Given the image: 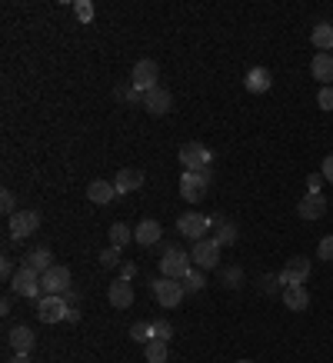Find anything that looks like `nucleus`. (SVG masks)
<instances>
[{"label":"nucleus","instance_id":"11","mask_svg":"<svg viewBox=\"0 0 333 363\" xmlns=\"http://www.w3.org/2000/svg\"><path fill=\"white\" fill-rule=\"evenodd\" d=\"M180 164L183 170H203V167H210V150L197 140H190V144L180 147Z\"/></svg>","mask_w":333,"mask_h":363},{"label":"nucleus","instance_id":"45","mask_svg":"<svg viewBox=\"0 0 333 363\" xmlns=\"http://www.w3.org/2000/svg\"><path fill=\"white\" fill-rule=\"evenodd\" d=\"M237 363H254V360H237Z\"/></svg>","mask_w":333,"mask_h":363},{"label":"nucleus","instance_id":"18","mask_svg":"<svg viewBox=\"0 0 333 363\" xmlns=\"http://www.w3.org/2000/svg\"><path fill=\"white\" fill-rule=\"evenodd\" d=\"M270 84H273V77L267 67H250V70H247V91L250 93H267Z\"/></svg>","mask_w":333,"mask_h":363},{"label":"nucleus","instance_id":"42","mask_svg":"<svg viewBox=\"0 0 333 363\" xmlns=\"http://www.w3.org/2000/svg\"><path fill=\"white\" fill-rule=\"evenodd\" d=\"M134 273H137V267H134V263H123V267H121V280H130Z\"/></svg>","mask_w":333,"mask_h":363},{"label":"nucleus","instance_id":"40","mask_svg":"<svg viewBox=\"0 0 333 363\" xmlns=\"http://www.w3.org/2000/svg\"><path fill=\"white\" fill-rule=\"evenodd\" d=\"M14 263H10V260L3 257V263H0V277H3V280H14Z\"/></svg>","mask_w":333,"mask_h":363},{"label":"nucleus","instance_id":"29","mask_svg":"<svg viewBox=\"0 0 333 363\" xmlns=\"http://www.w3.org/2000/svg\"><path fill=\"white\" fill-rule=\"evenodd\" d=\"M150 330H153V340H170L173 337V323L170 320H150Z\"/></svg>","mask_w":333,"mask_h":363},{"label":"nucleus","instance_id":"22","mask_svg":"<svg viewBox=\"0 0 333 363\" xmlns=\"http://www.w3.org/2000/svg\"><path fill=\"white\" fill-rule=\"evenodd\" d=\"M310 40H313V47H320V54H330L333 50V24L330 20H320L317 27H313V33H310Z\"/></svg>","mask_w":333,"mask_h":363},{"label":"nucleus","instance_id":"8","mask_svg":"<svg viewBox=\"0 0 333 363\" xmlns=\"http://www.w3.org/2000/svg\"><path fill=\"white\" fill-rule=\"evenodd\" d=\"M67 300L63 297H40L37 300V320L40 323H61V320H67Z\"/></svg>","mask_w":333,"mask_h":363},{"label":"nucleus","instance_id":"17","mask_svg":"<svg viewBox=\"0 0 333 363\" xmlns=\"http://www.w3.org/2000/svg\"><path fill=\"white\" fill-rule=\"evenodd\" d=\"M110 303L117 307V310H130V303H134V287H130V280H117V284H110Z\"/></svg>","mask_w":333,"mask_h":363},{"label":"nucleus","instance_id":"6","mask_svg":"<svg viewBox=\"0 0 333 363\" xmlns=\"http://www.w3.org/2000/svg\"><path fill=\"white\" fill-rule=\"evenodd\" d=\"M70 287H74V284H70V270L61 267V263H54V267L40 277V290H44V297H61L63 290H70Z\"/></svg>","mask_w":333,"mask_h":363},{"label":"nucleus","instance_id":"23","mask_svg":"<svg viewBox=\"0 0 333 363\" xmlns=\"http://www.w3.org/2000/svg\"><path fill=\"white\" fill-rule=\"evenodd\" d=\"M24 267H31L33 273H40V277H44V273L54 267V263H50V250H47V247H40V250H31V254H27V260H24Z\"/></svg>","mask_w":333,"mask_h":363},{"label":"nucleus","instance_id":"41","mask_svg":"<svg viewBox=\"0 0 333 363\" xmlns=\"http://www.w3.org/2000/svg\"><path fill=\"white\" fill-rule=\"evenodd\" d=\"M323 180H330L333 183V153L323 160Z\"/></svg>","mask_w":333,"mask_h":363},{"label":"nucleus","instance_id":"3","mask_svg":"<svg viewBox=\"0 0 333 363\" xmlns=\"http://www.w3.org/2000/svg\"><path fill=\"white\" fill-rule=\"evenodd\" d=\"M210 217L207 213H197V210H190V213H180L177 217V230H180V237H187V240H207V230H210Z\"/></svg>","mask_w":333,"mask_h":363},{"label":"nucleus","instance_id":"1","mask_svg":"<svg viewBox=\"0 0 333 363\" xmlns=\"http://www.w3.org/2000/svg\"><path fill=\"white\" fill-rule=\"evenodd\" d=\"M207 187H210V167H203V170H187L180 177V197L187 203H200L203 194H207Z\"/></svg>","mask_w":333,"mask_h":363},{"label":"nucleus","instance_id":"39","mask_svg":"<svg viewBox=\"0 0 333 363\" xmlns=\"http://www.w3.org/2000/svg\"><path fill=\"white\" fill-rule=\"evenodd\" d=\"M320 183H323V173H310V177H307V187H310V194H320Z\"/></svg>","mask_w":333,"mask_h":363},{"label":"nucleus","instance_id":"9","mask_svg":"<svg viewBox=\"0 0 333 363\" xmlns=\"http://www.w3.org/2000/svg\"><path fill=\"white\" fill-rule=\"evenodd\" d=\"M157 63L153 61H137L134 63V74H130V87L140 93H150L153 87H157Z\"/></svg>","mask_w":333,"mask_h":363},{"label":"nucleus","instance_id":"37","mask_svg":"<svg viewBox=\"0 0 333 363\" xmlns=\"http://www.w3.org/2000/svg\"><path fill=\"white\" fill-rule=\"evenodd\" d=\"M317 257H320V260H333V237H323V240H320Z\"/></svg>","mask_w":333,"mask_h":363},{"label":"nucleus","instance_id":"24","mask_svg":"<svg viewBox=\"0 0 333 363\" xmlns=\"http://www.w3.org/2000/svg\"><path fill=\"white\" fill-rule=\"evenodd\" d=\"M310 70H313V77H317V80L330 84V80H333V54H317V57H313V63H310Z\"/></svg>","mask_w":333,"mask_h":363},{"label":"nucleus","instance_id":"43","mask_svg":"<svg viewBox=\"0 0 333 363\" xmlns=\"http://www.w3.org/2000/svg\"><path fill=\"white\" fill-rule=\"evenodd\" d=\"M67 320H70V323H77V320H80V310H77V307H70V310H67Z\"/></svg>","mask_w":333,"mask_h":363},{"label":"nucleus","instance_id":"21","mask_svg":"<svg viewBox=\"0 0 333 363\" xmlns=\"http://www.w3.org/2000/svg\"><path fill=\"white\" fill-rule=\"evenodd\" d=\"M160 224L157 220H144V224H137L134 227V240L140 243V247H153V243L160 240Z\"/></svg>","mask_w":333,"mask_h":363},{"label":"nucleus","instance_id":"26","mask_svg":"<svg viewBox=\"0 0 333 363\" xmlns=\"http://www.w3.org/2000/svg\"><path fill=\"white\" fill-rule=\"evenodd\" d=\"M170 350H166V340H150L147 343V363H166Z\"/></svg>","mask_w":333,"mask_h":363},{"label":"nucleus","instance_id":"4","mask_svg":"<svg viewBox=\"0 0 333 363\" xmlns=\"http://www.w3.org/2000/svg\"><path fill=\"white\" fill-rule=\"evenodd\" d=\"M220 250H224V247L213 240V237H207V240L194 243L190 260H194V267H197V270H217V267H220Z\"/></svg>","mask_w":333,"mask_h":363},{"label":"nucleus","instance_id":"30","mask_svg":"<svg viewBox=\"0 0 333 363\" xmlns=\"http://www.w3.org/2000/svg\"><path fill=\"white\" fill-rule=\"evenodd\" d=\"M213 240L220 243V247H230V243L237 240V227L233 224H224V227H217V237Z\"/></svg>","mask_w":333,"mask_h":363},{"label":"nucleus","instance_id":"25","mask_svg":"<svg viewBox=\"0 0 333 363\" xmlns=\"http://www.w3.org/2000/svg\"><path fill=\"white\" fill-rule=\"evenodd\" d=\"M107 237H110V247H117V250H123L127 243L134 240V230L127 227V224H114V227L107 230Z\"/></svg>","mask_w":333,"mask_h":363},{"label":"nucleus","instance_id":"34","mask_svg":"<svg viewBox=\"0 0 333 363\" xmlns=\"http://www.w3.org/2000/svg\"><path fill=\"white\" fill-rule=\"evenodd\" d=\"M0 210L7 213V217H14V213H17V197L10 194V190H3V194H0Z\"/></svg>","mask_w":333,"mask_h":363},{"label":"nucleus","instance_id":"38","mask_svg":"<svg viewBox=\"0 0 333 363\" xmlns=\"http://www.w3.org/2000/svg\"><path fill=\"white\" fill-rule=\"evenodd\" d=\"M277 284H280V273L273 277V273H267L263 280H260V287H263V293H277Z\"/></svg>","mask_w":333,"mask_h":363},{"label":"nucleus","instance_id":"14","mask_svg":"<svg viewBox=\"0 0 333 363\" xmlns=\"http://www.w3.org/2000/svg\"><path fill=\"white\" fill-rule=\"evenodd\" d=\"M144 107L150 110L153 117H164L166 110L173 107V97H170V91H164V87H153L150 93H144Z\"/></svg>","mask_w":333,"mask_h":363},{"label":"nucleus","instance_id":"16","mask_svg":"<svg viewBox=\"0 0 333 363\" xmlns=\"http://www.w3.org/2000/svg\"><path fill=\"white\" fill-rule=\"evenodd\" d=\"M114 187H117V194H121V197H127V194H134V190L144 187V173L134 170V167H130V170H121V173H117V180H114Z\"/></svg>","mask_w":333,"mask_h":363},{"label":"nucleus","instance_id":"7","mask_svg":"<svg viewBox=\"0 0 333 363\" xmlns=\"http://www.w3.org/2000/svg\"><path fill=\"white\" fill-rule=\"evenodd\" d=\"M10 290L20 293V297H31V300H40V273H33L31 267H20L14 273V280H10Z\"/></svg>","mask_w":333,"mask_h":363},{"label":"nucleus","instance_id":"33","mask_svg":"<svg viewBox=\"0 0 333 363\" xmlns=\"http://www.w3.org/2000/svg\"><path fill=\"white\" fill-rule=\"evenodd\" d=\"M220 277H224V284H227V287H240V284H243V270H240V267H227Z\"/></svg>","mask_w":333,"mask_h":363},{"label":"nucleus","instance_id":"15","mask_svg":"<svg viewBox=\"0 0 333 363\" xmlns=\"http://www.w3.org/2000/svg\"><path fill=\"white\" fill-rule=\"evenodd\" d=\"M297 213H300L303 220H320V217L327 213V197H323V194H307V197L297 203Z\"/></svg>","mask_w":333,"mask_h":363},{"label":"nucleus","instance_id":"12","mask_svg":"<svg viewBox=\"0 0 333 363\" xmlns=\"http://www.w3.org/2000/svg\"><path fill=\"white\" fill-rule=\"evenodd\" d=\"M307 277H310V260L290 257L287 267L280 270V284H284V287H297V284H307Z\"/></svg>","mask_w":333,"mask_h":363},{"label":"nucleus","instance_id":"36","mask_svg":"<svg viewBox=\"0 0 333 363\" xmlns=\"http://www.w3.org/2000/svg\"><path fill=\"white\" fill-rule=\"evenodd\" d=\"M317 104H320V110H333V87H323L317 93Z\"/></svg>","mask_w":333,"mask_h":363},{"label":"nucleus","instance_id":"20","mask_svg":"<svg viewBox=\"0 0 333 363\" xmlns=\"http://www.w3.org/2000/svg\"><path fill=\"white\" fill-rule=\"evenodd\" d=\"M117 197V187L107 180H93L91 187H87V200L91 203H97V207H104V203H110V200Z\"/></svg>","mask_w":333,"mask_h":363},{"label":"nucleus","instance_id":"44","mask_svg":"<svg viewBox=\"0 0 333 363\" xmlns=\"http://www.w3.org/2000/svg\"><path fill=\"white\" fill-rule=\"evenodd\" d=\"M10 363H31V357H20V353H17V357H14Z\"/></svg>","mask_w":333,"mask_h":363},{"label":"nucleus","instance_id":"10","mask_svg":"<svg viewBox=\"0 0 333 363\" xmlns=\"http://www.w3.org/2000/svg\"><path fill=\"white\" fill-rule=\"evenodd\" d=\"M37 227H40V213L37 210H17L10 217V237L14 240H27L31 233H37Z\"/></svg>","mask_w":333,"mask_h":363},{"label":"nucleus","instance_id":"13","mask_svg":"<svg viewBox=\"0 0 333 363\" xmlns=\"http://www.w3.org/2000/svg\"><path fill=\"white\" fill-rule=\"evenodd\" d=\"M7 343L14 347V353H20V357H31L37 337H33L31 327H10V333H7Z\"/></svg>","mask_w":333,"mask_h":363},{"label":"nucleus","instance_id":"19","mask_svg":"<svg viewBox=\"0 0 333 363\" xmlns=\"http://www.w3.org/2000/svg\"><path fill=\"white\" fill-rule=\"evenodd\" d=\"M284 303H287V310L300 314V310L310 307V293H307L303 284H297V287H284Z\"/></svg>","mask_w":333,"mask_h":363},{"label":"nucleus","instance_id":"31","mask_svg":"<svg viewBox=\"0 0 333 363\" xmlns=\"http://www.w3.org/2000/svg\"><path fill=\"white\" fill-rule=\"evenodd\" d=\"M74 14H77V20H80V24H91V20H93V3H91V0H77V3H74Z\"/></svg>","mask_w":333,"mask_h":363},{"label":"nucleus","instance_id":"27","mask_svg":"<svg viewBox=\"0 0 333 363\" xmlns=\"http://www.w3.org/2000/svg\"><path fill=\"white\" fill-rule=\"evenodd\" d=\"M180 284H183V290H187V293H200V290L207 287V280H203V270H197V267H194V270L187 273V277H183Z\"/></svg>","mask_w":333,"mask_h":363},{"label":"nucleus","instance_id":"35","mask_svg":"<svg viewBox=\"0 0 333 363\" xmlns=\"http://www.w3.org/2000/svg\"><path fill=\"white\" fill-rule=\"evenodd\" d=\"M121 263V250L117 247H107L104 254H100V267H117Z\"/></svg>","mask_w":333,"mask_h":363},{"label":"nucleus","instance_id":"2","mask_svg":"<svg viewBox=\"0 0 333 363\" xmlns=\"http://www.w3.org/2000/svg\"><path fill=\"white\" fill-rule=\"evenodd\" d=\"M150 293L157 297V303H160L164 310H173V307H180V300L187 297V290H183L180 280H170V277L150 280Z\"/></svg>","mask_w":333,"mask_h":363},{"label":"nucleus","instance_id":"5","mask_svg":"<svg viewBox=\"0 0 333 363\" xmlns=\"http://www.w3.org/2000/svg\"><path fill=\"white\" fill-rule=\"evenodd\" d=\"M190 263H194V260H190V254H183V250H173V247H170L164 257H160V273H164V277H170V280H183L187 273L194 270Z\"/></svg>","mask_w":333,"mask_h":363},{"label":"nucleus","instance_id":"28","mask_svg":"<svg viewBox=\"0 0 333 363\" xmlns=\"http://www.w3.org/2000/svg\"><path fill=\"white\" fill-rule=\"evenodd\" d=\"M130 337H134L137 343H144V347H147V343H150V340H153L150 323H147V320H137L134 327H130Z\"/></svg>","mask_w":333,"mask_h":363},{"label":"nucleus","instance_id":"32","mask_svg":"<svg viewBox=\"0 0 333 363\" xmlns=\"http://www.w3.org/2000/svg\"><path fill=\"white\" fill-rule=\"evenodd\" d=\"M117 100L121 104H137V100H144V93L134 91V87H117Z\"/></svg>","mask_w":333,"mask_h":363}]
</instances>
